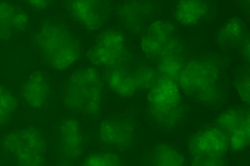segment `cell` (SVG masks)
I'll use <instances>...</instances> for the list:
<instances>
[{"label":"cell","mask_w":250,"mask_h":166,"mask_svg":"<svg viewBox=\"0 0 250 166\" xmlns=\"http://www.w3.org/2000/svg\"><path fill=\"white\" fill-rule=\"evenodd\" d=\"M62 7L72 23L89 32L102 30L112 13L111 2L107 0H67L63 1Z\"/></svg>","instance_id":"12"},{"label":"cell","mask_w":250,"mask_h":166,"mask_svg":"<svg viewBox=\"0 0 250 166\" xmlns=\"http://www.w3.org/2000/svg\"><path fill=\"white\" fill-rule=\"evenodd\" d=\"M147 112L157 128L169 131L178 128L187 118L188 100L176 80L160 75L146 92Z\"/></svg>","instance_id":"5"},{"label":"cell","mask_w":250,"mask_h":166,"mask_svg":"<svg viewBox=\"0 0 250 166\" xmlns=\"http://www.w3.org/2000/svg\"><path fill=\"white\" fill-rule=\"evenodd\" d=\"M133 56L127 34L122 28L116 27L100 31L86 52L90 64L106 71L127 61Z\"/></svg>","instance_id":"9"},{"label":"cell","mask_w":250,"mask_h":166,"mask_svg":"<svg viewBox=\"0 0 250 166\" xmlns=\"http://www.w3.org/2000/svg\"><path fill=\"white\" fill-rule=\"evenodd\" d=\"M189 164L193 166H221L228 163L229 144L224 129L215 123L205 125L187 142Z\"/></svg>","instance_id":"8"},{"label":"cell","mask_w":250,"mask_h":166,"mask_svg":"<svg viewBox=\"0 0 250 166\" xmlns=\"http://www.w3.org/2000/svg\"><path fill=\"white\" fill-rule=\"evenodd\" d=\"M227 56L221 53L191 54L176 82L188 100L205 108H217L223 105L227 96Z\"/></svg>","instance_id":"1"},{"label":"cell","mask_w":250,"mask_h":166,"mask_svg":"<svg viewBox=\"0 0 250 166\" xmlns=\"http://www.w3.org/2000/svg\"><path fill=\"white\" fill-rule=\"evenodd\" d=\"M54 89L50 75L43 69L32 71L20 85L19 96L24 106L34 111H43L51 106Z\"/></svg>","instance_id":"15"},{"label":"cell","mask_w":250,"mask_h":166,"mask_svg":"<svg viewBox=\"0 0 250 166\" xmlns=\"http://www.w3.org/2000/svg\"><path fill=\"white\" fill-rule=\"evenodd\" d=\"M54 151L58 163L75 165L85 151L87 138L83 125L74 115L60 119L54 130Z\"/></svg>","instance_id":"10"},{"label":"cell","mask_w":250,"mask_h":166,"mask_svg":"<svg viewBox=\"0 0 250 166\" xmlns=\"http://www.w3.org/2000/svg\"><path fill=\"white\" fill-rule=\"evenodd\" d=\"M250 41L249 24L244 17L239 15L228 16L217 27L214 42L221 54H231L238 51Z\"/></svg>","instance_id":"17"},{"label":"cell","mask_w":250,"mask_h":166,"mask_svg":"<svg viewBox=\"0 0 250 166\" xmlns=\"http://www.w3.org/2000/svg\"><path fill=\"white\" fill-rule=\"evenodd\" d=\"M18 110V99L9 88L0 83V129L8 126Z\"/></svg>","instance_id":"20"},{"label":"cell","mask_w":250,"mask_h":166,"mask_svg":"<svg viewBox=\"0 0 250 166\" xmlns=\"http://www.w3.org/2000/svg\"><path fill=\"white\" fill-rule=\"evenodd\" d=\"M105 87L104 75L98 68L90 64L76 67L63 81L62 107L72 115L96 119L103 111Z\"/></svg>","instance_id":"4"},{"label":"cell","mask_w":250,"mask_h":166,"mask_svg":"<svg viewBox=\"0 0 250 166\" xmlns=\"http://www.w3.org/2000/svg\"><path fill=\"white\" fill-rule=\"evenodd\" d=\"M28 7L34 13H42L50 9L54 1L50 0H27L25 1Z\"/></svg>","instance_id":"23"},{"label":"cell","mask_w":250,"mask_h":166,"mask_svg":"<svg viewBox=\"0 0 250 166\" xmlns=\"http://www.w3.org/2000/svg\"><path fill=\"white\" fill-rule=\"evenodd\" d=\"M31 18L23 8L11 1H0V41L7 42L29 29Z\"/></svg>","instance_id":"18"},{"label":"cell","mask_w":250,"mask_h":166,"mask_svg":"<svg viewBox=\"0 0 250 166\" xmlns=\"http://www.w3.org/2000/svg\"><path fill=\"white\" fill-rule=\"evenodd\" d=\"M145 163L152 166H183L188 164V160L176 146L161 142L148 149Z\"/></svg>","instance_id":"19"},{"label":"cell","mask_w":250,"mask_h":166,"mask_svg":"<svg viewBox=\"0 0 250 166\" xmlns=\"http://www.w3.org/2000/svg\"><path fill=\"white\" fill-rule=\"evenodd\" d=\"M31 45L42 62L52 70H69L84 55L83 44L71 27L62 19H43L32 32Z\"/></svg>","instance_id":"3"},{"label":"cell","mask_w":250,"mask_h":166,"mask_svg":"<svg viewBox=\"0 0 250 166\" xmlns=\"http://www.w3.org/2000/svg\"><path fill=\"white\" fill-rule=\"evenodd\" d=\"M159 5L149 0H127L116 7V15L121 28L126 34L140 36L156 17Z\"/></svg>","instance_id":"14"},{"label":"cell","mask_w":250,"mask_h":166,"mask_svg":"<svg viewBox=\"0 0 250 166\" xmlns=\"http://www.w3.org/2000/svg\"><path fill=\"white\" fill-rule=\"evenodd\" d=\"M81 165L85 166H122L126 163L119 153L103 149L88 153Z\"/></svg>","instance_id":"21"},{"label":"cell","mask_w":250,"mask_h":166,"mask_svg":"<svg viewBox=\"0 0 250 166\" xmlns=\"http://www.w3.org/2000/svg\"><path fill=\"white\" fill-rule=\"evenodd\" d=\"M160 74L155 67L144 58L132 56L104 75L107 87L116 96L129 99L146 92Z\"/></svg>","instance_id":"7"},{"label":"cell","mask_w":250,"mask_h":166,"mask_svg":"<svg viewBox=\"0 0 250 166\" xmlns=\"http://www.w3.org/2000/svg\"><path fill=\"white\" fill-rule=\"evenodd\" d=\"M98 144L104 149L118 153L131 150L136 143L135 121L128 116H116L104 119L96 132Z\"/></svg>","instance_id":"11"},{"label":"cell","mask_w":250,"mask_h":166,"mask_svg":"<svg viewBox=\"0 0 250 166\" xmlns=\"http://www.w3.org/2000/svg\"><path fill=\"white\" fill-rule=\"evenodd\" d=\"M233 86L236 94L242 104H250V66L243 64L236 71L233 79Z\"/></svg>","instance_id":"22"},{"label":"cell","mask_w":250,"mask_h":166,"mask_svg":"<svg viewBox=\"0 0 250 166\" xmlns=\"http://www.w3.org/2000/svg\"><path fill=\"white\" fill-rule=\"evenodd\" d=\"M215 123L228 136L230 151L244 152L250 145V109L244 104L230 105L221 111Z\"/></svg>","instance_id":"13"},{"label":"cell","mask_w":250,"mask_h":166,"mask_svg":"<svg viewBox=\"0 0 250 166\" xmlns=\"http://www.w3.org/2000/svg\"><path fill=\"white\" fill-rule=\"evenodd\" d=\"M218 16V7L209 0H181L172 8L171 19L177 26L197 28L212 23Z\"/></svg>","instance_id":"16"},{"label":"cell","mask_w":250,"mask_h":166,"mask_svg":"<svg viewBox=\"0 0 250 166\" xmlns=\"http://www.w3.org/2000/svg\"><path fill=\"white\" fill-rule=\"evenodd\" d=\"M179 27L170 18H157L139 36L143 58L151 63L161 75L176 80L190 50Z\"/></svg>","instance_id":"2"},{"label":"cell","mask_w":250,"mask_h":166,"mask_svg":"<svg viewBox=\"0 0 250 166\" xmlns=\"http://www.w3.org/2000/svg\"><path fill=\"white\" fill-rule=\"evenodd\" d=\"M49 151L47 133L36 126L12 129L0 139V161L5 165L44 166Z\"/></svg>","instance_id":"6"}]
</instances>
